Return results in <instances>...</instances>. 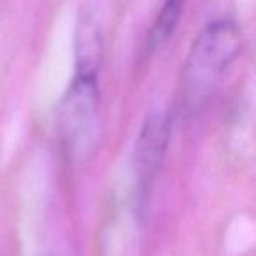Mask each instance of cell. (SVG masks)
Returning a JSON list of instances; mask_svg holds the SVG:
<instances>
[{
	"instance_id": "7a4b0ae2",
	"label": "cell",
	"mask_w": 256,
	"mask_h": 256,
	"mask_svg": "<svg viewBox=\"0 0 256 256\" xmlns=\"http://www.w3.org/2000/svg\"><path fill=\"white\" fill-rule=\"evenodd\" d=\"M98 110L96 74L78 72L60 106V128L70 144L86 139Z\"/></svg>"
},
{
	"instance_id": "6da1fadb",
	"label": "cell",
	"mask_w": 256,
	"mask_h": 256,
	"mask_svg": "<svg viewBox=\"0 0 256 256\" xmlns=\"http://www.w3.org/2000/svg\"><path fill=\"white\" fill-rule=\"evenodd\" d=\"M244 37L237 23L230 20L212 22L196 36L182 72L184 93L190 98H202L223 72L242 53Z\"/></svg>"
},
{
	"instance_id": "3957f363",
	"label": "cell",
	"mask_w": 256,
	"mask_h": 256,
	"mask_svg": "<svg viewBox=\"0 0 256 256\" xmlns=\"http://www.w3.org/2000/svg\"><path fill=\"white\" fill-rule=\"evenodd\" d=\"M168 139H170V123L167 118L160 112L148 116L136 148L137 176H139L142 188H150V184L153 182L165 151H167Z\"/></svg>"
},
{
	"instance_id": "277c9868",
	"label": "cell",
	"mask_w": 256,
	"mask_h": 256,
	"mask_svg": "<svg viewBox=\"0 0 256 256\" xmlns=\"http://www.w3.org/2000/svg\"><path fill=\"white\" fill-rule=\"evenodd\" d=\"M184 4L186 0H165L160 12L156 14L153 25H151L150 34H148V50L156 51L164 44L168 42V39L174 36L176 28L181 22Z\"/></svg>"
}]
</instances>
